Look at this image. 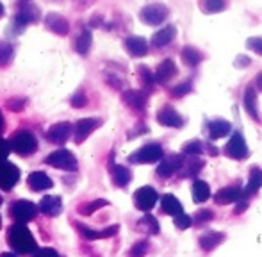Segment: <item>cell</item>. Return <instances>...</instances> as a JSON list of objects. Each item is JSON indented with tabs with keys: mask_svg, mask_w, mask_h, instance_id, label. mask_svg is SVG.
I'll return each mask as SVG.
<instances>
[{
	"mask_svg": "<svg viewBox=\"0 0 262 257\" xmlns=\"http://www.w3.org/2000/svg\"><path fill=\"white\" fill-rule=\"evenodd\" d=\"M7 241L18 252V254H32L38 252V245L32 236V232L27 229V223H14L7 230Z\"/></svg>",
	"mask_w": 262,
	"mask_h": 257,
	"instance_id": "6da1fadb",
	"label": "cell"
},
{
	"mask_svg": "<svg viewBox=\"0 0 262 257\" xmlns=\"http://www.w3.org/2000/svg\"><path fill=\"white\" fill-rule=\"evenodd\" d=\"M9 146L13 152L20 156H31L38 150V139L32 132L29 131H18L13 138L9 139Z\"/></svg>",
	"mask_w": 262,
	"mask_h": 257,
	"instance_id": "7a4b0ae2",
	"label": "cell"
},
{
	"mask_svg": "<svg viewBox=\"0 0 262 257\" xmlns=\"http://www.w3.org/2000/svg\"><path fill=\"white\" fill-rule=\"evenodd\" d=\"M162 159H164V150L159 143H148L128 156V161L134 164H150Z\"/></svg>",
	"mask_w": 262,
	"mask_h": 257,
	"instance_id": "3957f363",
	"label": "cell"
},
{
	"mask_svg": "<svg viewBox=\"0 0 262 257\" xmlns=\"http://www.w3.org/2000/svg\"><path fill=\"white\" fill-rule=\"evenodd\" d=\"M45 163L49 166L59 168V170H66V172H75L77 170V157L73 156V152L70 150H55V152L49 154L45 159Z\"/></svg>",
	"mask_w": 262,
	"mask_h": 257,
	"instance_id": "277c9868",
	"label": "cell"
},
{
	"mask_svg": "<svg viewBox=\"0 0 262 257\" xmlns=\"http://www.w3.org/2000/svg\"><path fill=\"white\" fill-rule=\"evenodd\" d=\"M169 11L164 4H148L141 9L139 18H141L143 24L146 25H161L162 22L168 18Z\"/></svg>",
	"mask_w": 262,
	"mask_h": 257,
	"instance_id": "5b68a950",
	"label": "cell"
},
{
	"mask_svg": "<svg viewBox=\"0 0 262 257\" xmlns=\"http://www.w3.org/2000/svg\"><path fill=\"white\" fill-rule=\"evenodd\" d=\"M9 212H11V216L16 220V223H29L31 220L36 218L38 205H34L29 200H18L9 207Z\"/></svg>",
	"mask_w": 262,
	"mask_h": 257,
	"instance_id": "8992f818",
	"label": "cell"
},
{
	"mask_svg": "<svg viewBox=\"0 0 262 257\" xmlns=\"http://www.w3.org/2000/svg\"><path fill=\"white\" fill-rule=\"evenodd\" d=\"M184 161H186L184 154H171V156L164 157L157 166V177H161V179L171 177L173 174L182 170Z\"/></svg>",
	"mask_w": 262,
	"mask_h": 257,
	"instance_id": "52a82bcc",
	"label": "cell"
},
{
	"mask_svg": "<svg viewBox=\"0 0 262 257\" xmlns=\"http://www.w3.org/2000/svg\"><path fill=\"white\" fill-rule=\"evenodd\" d=\"M225 154L235 161H241V159H245V157H248L250 150H248V145H246V139L243 138L241 132H234V134H232V138L228 139L227 146H225Z\"/></svg>",
	"mask_w": 262,
	"mask_h": 257,
	"instance_id": "ba28073f",
	"label": "cell"
},
{
	"mask_svg": "<svg viewBox=\"0 0 262 257\" xmlns=\"http://www.w3.org/2000/svg\"><path fill=\"white\" fill-rule=\"evenodd\" d=\"M159 195L152 186H143L134 193V205L143 212H148L150 209H154V205L157 204Z\"/></svg>",
	"mask_w": 262,
	"mask_h": 257,
	"instance_id": "9c48e42d",
	"label": "cell"
},
{
	"mask_svg": "<svg viewBox=\"0 0 262 257\" xmlns=\"http://www.w3.org/2000/svg\"><path fill=\"white\" fill-rule=\"evenodd\" d=\"M18 181H20V170L16 164L9 163V161L0 163V189L9 191L16 186Z\"/></svg>",
	"mask_w": 262,
	"mask_h": 257,
	"instance_id": "30bf717a",
	"label": "cell"
},
{
	"mask_svg": "<svg viewBox=\"0 0 262 257\" xmlns=\"http://www.w3.org/2000/svg\"><path fill=\"white\" fill-rule=\"evenodd\" d=\"M243 189L239 182L235 184H230V186H225L221 188L220 191L214 195V202L220 205H227V204H237V200L243 197Z\"/></svg>",
	"mask_w": 262,
	"mask_h": 257,
	"instance_id": "8fae6325",
	"label": "cell"
},
{
	"mask_svg": "<svg viewBox=\"0 0 262 257\" xmlns=\"http://www.w3.org/2000/svg\"><path fill=\"white\" fill-rule=\"evenodd\" d=\"M73 132V127L70 122H59V123H54L52 127L47 131V139L50 143H55V145H62L70 139Z\"/></svg>",
	"mask_w": 262,
	"mask_h": 257,
	"instance_id": "7c38bea8",
	"label": "cell"
},
{
	"mask_svg": "<svg viewBox=\"0 0 262 257\" xmlns=\"http://www.w3.org/2000/svg\"><path fill=\"white\" fill-rule=\"evenodd\" d=\"M100 123L102 122H100V120H97V118H82V120H79V122L75 123V127H73L75 143L86 141V139L90 138L95 131H97V127L100 125Z\"/></svg>",
	"mask_w": 262,
	"mask_h": 257,
	"instance_id": "4fadbf2b",
	"label": "cell"
},
{
	"mask_svg": "<svg viewBox=\"0 0 262 257\" xmlns=\"http://www.w3.org/2000/svg\"><path fill=\"white\" fill-rule=\"evenodd\" d=\"M77 230L86 238L88 241H95V240H104V238H111L120 230V225H111L107 229H102V230H95V229H90L88 225H82V223H75Z\"/></svg>",
	"mask_w": 262,
	"mask_h": 257,
	"instance_id": "5bb4252c",
	"label": "cell"
},
{
	"mask_svg": "<svg viewBox=\"0 0 262 257\" xmlns=\"http://www.w3.org/2000/svg\"><path fill=\"white\" fill-rule=\"evenodd\" d=\"M38 18H39L38 7H36L34 4H31V0H24L14 20H16V24L20 25V27H25L27 24H32V22H36Z\"/></svg>",
	"mask_w": 262,
	"mask_h": 257,
	"instance_id": "9a60e30c",
	"label": "cell"
},
{
	"mask_svg": "<svg viewBox=\"0 0 262 257\" xmlns=\"http://www.w3.org/2000/svg\"><path fill=\"white\" fill-rule=\"evenodd\" d=\"M157 122L164 127H173V128H180V127H184V123H186L182 116H180L173 108H169V105L162 108L161 111L157 113Z\"/></svg>",
	"mask_w": 262,
	"mask_h": 257,
	"instance_id": "2e32d148",
	"label": "cell"
},
{
	"mask_svg": "<svg viewBox=\"0 0 262 257\" xmlns=\"http://www.w3.org/2000/svg\"><path fill=\"white\" fill-rule=\"evenodd\" d=\"M45 24H47V27L50 29L52 32H55V34H59V36H66L70 32V24H68V20H66L62 14H59V13H50V14H47V20H45Z\"/></svg>",
	"mask_w": 262,
	"mask_h": 257,
	"instance_id": "e0dca14e",
	"label": "cell"
},
{
	"mask_svg": "<svg viewBox=\"0 0 262 257\" xmlns=\"http://www.w3.org/2000/svg\"><path fill=\"white\" fill-rule=\"evenodd\" d=\"M27 184L32 191H45V189L52 188L54 182L45 172H32V174L27 177Z\"/></svg>",
	"mask_w": 262,
	"mask_h": 257,
	"instance_id": "ac0fdd59",
	"label": "cell"
},
{
	"mask_svg": "<svg viewBox=\"0 0 262 257\" xmlns=\"http://www.w3.org/2000/svg\"><path fill=\"white\" fill-rule=\"evenodd\" d=\"M161 209H162V212L173 216V218L184 212V207H182V204H180V200L171 193H166L161 197Z\"/></svg>",
	"mask_w": 262,
	"mask_h": 257,
	"instance_id": "d6986e66",
	"label": "cell"
},
{
	"mask_svg": "<svg viewBox=\"0 0 262 257\" xmlns=\"http://www.w3.org/2000/svg\"><path fill=\"white\" fill-rule=\"evenodd\" d=\"M156 82L157 84H166L177 75V65L171 59H164L161 65L157 66L156 72Z\"/></svg>",
	"mask_w": 262,
	"mask_h": 257,
	"instance_id": "ffe728a7",
	"label": "cell"
},
{
	"mask_svg": "<svg viewBox=\"0 0 262 257\" xmlns=\"http://www.w3.org/2000/svg\"><path fill=\"white\" fill-rule=\"evenodd\" d=\"M111 177H113V182L118 188H125L132 181V172L123 164L111 163Z\"/></svg>",
	"mask_w": 262,
	"mask_h": 257,
	"instance_id": "44dd1931",
	"label": "cell"
},
{
	"mask_svg": "<svg viewBox=\"0 0 262 257\" xmlns=\"http://www.w3.org/2000/svg\"><path fill=\"white\" fill-rule=\"evenodd\" d=\"M38 209L47 216H57L59 212H61V209H62V202H61V198H59V197L47 195V197L41 198Z\"/></svg>",
	"mask_w": 262,
	"mask_h": 257,
	"instance_id": "7402d4cb",
	"label": "cell"
},
{
	"mask_svg": "<svg viewBox=\"0 0 262 257\" xmlns=\"http://www.w3.org/2000/svg\"><path fill=\"white\" fill-rule=\"evenodd\" d=\"M260 188H262V170H260L259 166H253L252 170H250L248 184H246L245 189H243V197L252 198Z\"/></svg>",
	"mask_w": 262,
	"mask_h": 257,
	"instance_id": "603a6c76",
	"label": "cell"
},
{
	"mask_svg": "<svg viewBox=\"0 0 262 257\" xmlns=\"http://www.w3.org/2000/svg\"><path fill=\"white\" fill-rule=\"evenodd\" d=\"M125 49L128 50V54L134 57H141L148 52V43L141 36H130L125 39Z\"/></svg>",
	"mask_w": 262,
	"mask_h": 257,
	"instance_id": "cb8c5ba5",
	"label": "cell"
},
{
	"mask_svg": "<svg viewBox=\"0 0 262 257\" xmlns=\"http://www.w3.org/2000/svg\"><path fill=\"white\" fill-rule=\"evenodd\" d=\"M207 131H209L210 139H221V138H225V136L230 134L232 125L227 122V120L216 118V120H210L207 123Z\"/></svg>",
	"mask_w": 262,
	"mask_h": 257,
	"instance_id": "d4e9b609",
	"label": "cell"
},
{
	"mask_svg": "<svg viewBox=\"0 0 262 257\" xmlns=\"http://www.w3.org/2000/svg\"><path fill=\"white\" fill-rule=\"evenodd\" d=\"M175 34H177L175 25H166V27H162L161 31H157L156 34L152 36V45L156 47V49H162V47L171 43Z\"/></svg>",
	"mask_w": 262,
	"mask_h": 257,
	"instance_id": "484cf974",
	"label": "cell"
},
{
	"mask_svg": "<svg viewBox=\"0 0 262 257\" xmlns=\"http://www.w3.org/2000/svg\"><path fill=\"white\" fill-rule=\"evenodd\" d=\"M243 105H245L246 113H248L253 120H259V111H257V91L252 84L246 86L245 95H243Z\"/></svg>",
	"mask_w": 262,
	"mask_h": 257,
	"instance_id": "4316f807",
	"label": "cell"
},
{
	"mask_svg": "<svg viewBox=\"0 0 262 257\" xmlns=\"http://www.w3.org/2000/svg\"><path fill=\"white\" fill-rule=\"evenodd\" d=\"M123 102L136 111H143L146 105V95L138 90H127L123 93Z\"/></svg>",
	"mask_w": 262,
	"mask_h": 257,
	"instance_id": "83f0119b",
	"label": "cell"
},
{
	"mask_svg": "<svg viewBox=\"0 0 262 257\" xmlns=\"http://www.w3.org/2000/svg\"><path fill=\"white\" fill-rule=\"evenodd\" d=\"M187 161H184V166H182V174L180 177H196L200 174V170L205 166V163L196 156H191V157H186Z\"/></svg>",
	"mask_w": 262,
	"mask_h": 257,
	"instance_id": "f1b7e54d",
	"label": "cell"
},
{
	"mask_svg": "<svg viewBox=\"0 0 262 257\" xmlns=\"http://www.w3.org/2000/svg\"><path fill=\"white\" fill-rule=\"evenodd\" d=\"M225 240V234L223 232H205L204 236H200L198 240V245L204 252H210Z\"/></svg>",
	"mask_w": 262,
	"mask_h": 257,
	"instance_id": "f546056e",
	"label": "cell"
},
{
	"mask_svg": "<svg viewBox=\"0 0 262 257\" xmlns=\"http://www.w3.org/2000/svg\"><path fill=\"white\" fill-rule=\"evenodd\" d=\"M209 197H210L209 184L205 181L196 179V181L193 182V200L196 202V204H202V202L209 200Z\"/></svg>",
	"mask_w": 262,
	"mask_h": 257,
	"instance_id": "4dcf8cb0",
	"label": "cell"
},
{
	"mask_svg": "<svg viewBox=\"0 0 262 257\" xmlns=\"http://www.w3.org/2000/svg\"><path fill=\"white\" fill-rule=\"evenodd\" d=\"M182 61L187 66H198L204 61V54L194 47H184L182 49Z\"/></svg>",
	"mask_w": 262,
	"mask_h": 257,
	"instance_id": "1f68e13d",
	"label": "cell"
},
{
	"mask_svg": "<svg viewBox=\"0 0 262 257\" xmlns=\"http://www.w3.org/2000/svg\"><path fill=\"white\" fill-rule=\"evenodd\" d=\"M91 43H93V34H91L90 29H84V31L79 34V38L75 39V50L84 56V54L90 52Z\"/></svg>",
	"mask_w": 262,
	"mask_h": 257,
	"instance_id": "d6a6232c",
	"label": "cell"
},
{
	"mask_svg": "<svg viewBox=\"0 0 262 257\" xmlns=\"http://www.w3.org/2000/svg\"><path fill=\"white\" fill-rule=\"evenodd\" d=\"M138 229L146 234H150V236H156V234H159V222L152 215H145L138 222Z\"/></svg>",
	"mask_w": 262,
	"mask_h": 257,
	"instance_id": "836d02e7",
	"label": "cell"
},
{
	"mask_svg": "<svg viewBox=\"0 0 262 257\" xmlns=\"http://www.w3.org/2000/svg\"><path fill=\"white\" fill-rule=\"evenodd\" d=\"M107 204H109V202L104 200V198H98V200L86 202V204H80L77 211H79L80 215H84V216H90V215H93L95 211H98L100 207H105Z\"/></svg>",
	"mask_w": 262,
	"mask_h": 257,
	"instance_id": "e575fe53",
	"label": "cell"
},
{
	"mask_svg": "<svg viewBox=\"0 0 262 257\" xmlns=\"http://www.w3.org/2000/svg\"><path fill=\"white\" fill-rule=\"evenodd\" d=\"M204 150H205V145L202 141H198V139H191V141H187L186 145L182 146V154H184V156H187V157L202 156V154H204Z\"/></svg>",
	"mask_w": 262,
	"mask_h": 257,
	"instance_id": "d590c367",
	"label": "cell"
},
{
	"mask_svg": "<svg viewBox=\"0 0 262 257\" xmlns=\"http://www.w3.org/2000/svg\"><path fill=\"white\" fill-rule=\"evenodd\" d=\"M139 79H141V84L145 88H148V91L154 90V84H156V73L150 72L146 66H139Z\"/></svg>",
	"mask_w": 262,
	"mask_h": 257,
	"instance_id": "8d00e7d4",
	"label": "cell"
},
{
	"mask_svg": "<svg viewBox=\"0 0 262 257\" xmlns=\"http://www.w3.org/2000/svg\"><path fill=\"white\" fill-rule=\"evenodd\" d=\"M13 56H14V49L11 43H6V41H0V66H7L13 61Z\"/></svg>",
	"mask_w": 262,
	"mask_h": 257,
	"instance_id": "74e56055",
	"label": "cell"
},
{
	"mask_svg": "<svg viewBox=\"0 0 262 257\" xmlns=\"http://www.w3.org/2000/svg\"><path fill=\"white\" fill-rule=\"evenodd\" d=\"M227 7V0H202V9L205 13H220Z\"/></svg>",
	"mask_w": 262,
	"mask_h": 257,
	"instance_id": "f35d334b",
	"label": "cell"
},
{
	"mask_svg": "<svg viewBox=\"0 0 262 257\" xmlns=\"http://www.w3.org/2000/svg\"><path fill=\"white\" fill-rule=\"evenodd\" d=\"M148 241L146 240H141V241H138V243H134L132 245V248H130V252H128V257H145V254L148 252Z\"/></svg>",
	"mask_w": 262,
	"mask_h": 257,
	"instance_id": "ab89813d",
	"label": "cell"
},
{
	"mask_svg": "<svg viewBox=\"0 0 262 257\" xmlns=\"http://www.w3.org/2000/svg\"><path fill=\"white\" fill-rule=\"evenodd\" d=\"M193 90V84L189 82V80H186V82H180V84H177L175 88H171V97H184V95H187L189 91Z\"/></svg>",
	"mask_w": 262,
	"mask_h": 257,
	"instance_id": "60d3db41",
	"label": "cell"
},
{
	"mask_svg": "<svg viewBox=\"0 0 262 257\" xmlns=\"http://www.w3.org/2000/svg\"><path fill=\"white\" fill-rule=\"evenodd\" d=\"M214 218V212L210 211V209H200V211L194 215V220L193 222L196 223V225H202V223H207L210 220Z\"/></svg>",
	"mask_w": 262,
	"mask_h": 257,
	"instance_id": "b9f144b4",
	"label": "cell"
},
{
	"mask_svg": "<svg viewBox=\"0 0 262 257\" xmlns=\"http://www.w3.org/2000/svg\"><path fill=\"white\" fill-rule=\"evenodd\" d=\"M193 223V218H191L189 215H186V212H182V215L175 216V227L180 230H186L189 229V225Z\"/></svg>",
	"mask_w": 262,
	"mask_h": 257,
	"instance_id": "7bdbcfd3",
	"label": "cell"
},
{
	"mask_svg": "<svg viewBox=\"0 0 262 257\" xmlns=\"http://www.w3.org/2000/svg\"><path fill=\"white\" fill-rule=\"evenodd\" d=\"M246 47L252 49L255 54H260L262 56V36H253V38H250L248 41H246Z\"/></svg>",
	"mask_w": 262,
	"mask_h": 257,
	"instance_id": "ee69618b",
	"label": "cell"
},
{
	"mask_svg": "<svg viewBox=\"0 0 262 257\" xmlns=\"http://www.w3.org/2000/svg\"><path fill=\"white\" fill-rule=\"evenodd\" d=\"M86 104H88V100H86V93H84V91H79V93L73 95V98H72L73 108H84Z\"/></svg>",
	"mask_w": 262,
	"mask_h": 257,
	"instance_id": "f6af8a7d",
	"label": "cell"
},
{
	"mask_svg": "<svg viewBox=\"0 0 262 257\" xmlns=\"http://www.w3.org/2000/svg\"><path fill=\"white\" fill-rule=\"evenodd\" d=\"M11 146H9V141H6V139L0 138V163H4L7 157V154H9Z\"/></svg>",
	"mask_w": 262,
	"mask_h": 257,
	"instance_id": "bcb514c9",
	"label": "cell"
},
{
	"mask_svg": "<svg viewBox=\"0 0 262 257\" xmlns=\"http://www.w3.org/2000/svg\"><path fill=\"white\" fill-rule=\"evenodd\" d=\"M250 205V198H246V197H241L237 200V205H235V215H241L243 211H245L246 207Z\"/></svg>",
	"mask_w": 262,
	"mask_h": 257,
	"instance_id": "7dc6e473",
	"label": "cell"
},
{
	"mask_svg": "<svg viewBox=\"0 0 262 257\" xmlns=\"http://www.w3.org/2000/svg\"><path fill=\"white\" fill-rule=\"evenodd\" d=\"M34 257H59V254L54 250V248H39V250L34 254Z\"/></svg>",
	"mask_w": 262,
	"mask_h": 257,
	"instance_id": "c3c4849f",
	"label": "cell"
},
{
	"mask_svg": "<svg viewBox=\"0 0 262 257\" xmlns=\"http://www.w3.org/2000/svg\"><path fill=\"white\" fill-rule=\"evenodd\" d=\"M7 105H9V109H13V111H20L25 105V98H13V100H9Z\"/></svg>",
	"mask_w": 262,
	"mask_h": 257,
	"instance_id": "681fc988",
	"label": "cell"
},
{
	"mask_svg": "<svg viewBox=\"0 0 262 257\" xmlns=\"http://www.w3.org/2000/svg\"><path fill=\"white\" fill-rule=\"evenodd\" d=\"M250 63H252V61H250L248 57L239 56V57H237V61H235V66H239V68H241V66H248Z\"/></svg>",
	"mask_w": 262,
	"mask_h": 257,
	"instance_id": "f907efd6",
	"label": "cell"
},
{
	"mask_svg": "<svg viewBox=\"0 0 262 257\" xmlns=\"http://www.w3.org/2000/svg\"><path fill=\"white\" fill-rule=\"evenodd\" d=\"M255 86H257V90L262 91V72L255 77Z\"/></svg>",
	"mask_w": 262,
	"mask_h": 257,
	"instance_id": "816d5d0a",
	"label": "cell"
},
{
	"mask_svg": "<svg viewBox=\"0 0 262 257\" xmlns=\"http://www.w3.org/2000/svg\"><path fill=\"white\" fill-rule=\"evenodd\" d=\"M0 257H16V255H14V254H11V252H4V254L0 255Z\"/></svg>",
	"mask_w": 262,
	"mask_h": 257,
	"instance_id": "f5cc1de1",
	"label": "cell"
},
{
	"mask_svg": "<svg viewBox=\"0 0 262 257\" xmlns=\"http://www.w3.org/2000/svg\"><path fill=\"white\" fill-rule=\"evenodd\" d=\"M4 127V118H2V113H0V131H2Z\"/></svg>",
	"mask_w": 262,
	"mask_h": 257,
	"instance_id": "db71d44e",
	"label": "cell"
},
{
	"mask_svg": "<svg viewBox=\"0 0 262 257\" xmlns=\"http://www.w3.org/2000/svg\"><path fill=\"white\" fill-rule=\"evenodd\" d=\"M4 16V6H2V2H0V18Z\"/></svg>",
	"mask_w": 262,
	"mask_h": 257,
	"instance_id": "11a10c76",
	"label": "cell"
},
{
	"mask_svg": "<svg viewBox=\"0 0 262 257\" xmlns=\"http://www.w3.org/2000/svg\"><path fill=\"white\" fill-rule=\"evenodd\" d=\"M0 227H2V218H0Z\"/></svg>",
	"mask_w": 262,
	"mask_h": 257,
	"instance_id": "9f6ffc18",
	"label": "cell"
},
{
	"mask_svg": "<svg viewBox=\"0 0 262 257\" xmlns=\"http://www.w3.org/2000/svg\"><path fill=\"white\" fill-rule=\"evenodd\" d=\"M0 204H2V197H0Z\"/></svg>",
	"mask_w": 262,
	"mask_h": 257,
	"instance_id": "6f0895ef",
	"label": "cell"
}]
</instances>
